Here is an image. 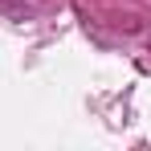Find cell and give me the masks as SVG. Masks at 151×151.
Instances as JSON below:
<instances>
[{
  "mask_svg": "<svg viewBox=\"0 0 151 151\" xmlns=\"http://www.w3.org/2000/svg\"><path fill=\"white\" fill-rule=\"evenodd\" d=\"M0 8L4 12H37V8H45V0H0Z\"/></svg>",
  "mask_w": 151,
  "mask_h": 151,
  "instance_id": "obj_1",
  "label": "cell"
}]
</instances>
